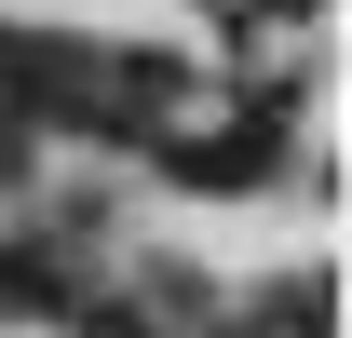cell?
<instances>
[{"label":"cell","instance_id":"1","mask_svg":"<svg viewBox=\"0 0 352 338\" xmlns=\"http://www.w3.org/2000/svg\"><path fill=\"white\" fill-rule=\"evenodd\" d=\"M271 163H285V95H258L244 135H163V176H176V190H258Z\"/></svg>","mask_w":352,"mask_h":338},{"label":"cell","instance_id":"2","mask_svg":"<svg viewBox=\"0 0 352 338\" xmlns=\"http://www.w3.org/2000/svg\"><path fill=\"white\" fill-rule=\"evenodd\" d=\"M0 176H28V122H14V109H0Z\"/></svg>","mask_w":352,"mask_h":338}]
</instances>
